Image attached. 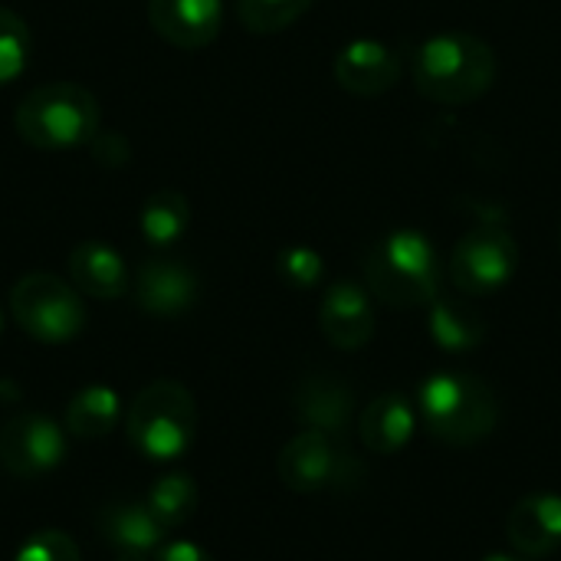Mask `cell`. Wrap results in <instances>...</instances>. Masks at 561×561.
I'll return each mask as SVG.
<instances>
[{
	"mask_svg": "<svg viewBox=\"0 0 561 561\" xmlns=\"http://www.w3.org/2000/svg\"><path fill=\"white\" fill-rule=\"evenodd\" d=\"M293 411L296 421H302L309 431H322L342 440L355 417V391L339 375H309L296 388Z\"/></svg>",
	"mask_w": 561,
	"mask_h": 561,
	"instance_id": "14",
	"label": "cell"
},
{
	"mask_svg": "<svg viewBox=\"0 0 561 561\" xmlns=\"http://www.w3.org/2000/svg\"><path fill=\"white\" fill-rule=\"evenodd\" d=\"M510 546L526 559H546L561 549V496L533 493L519 500L506 519Z\"/></svg>",
	"mask_w": 561,
	"mask_h": 561,
	"instance_id": "15",
	"label": "cell"
},
{
	"mask_svg": "<svg viewBox=\"0 0 561 561\" xmlns=\"http://www.w3.org/2000/svg\"><path fill=\"white\" fill-rule=\"evenodd\" d=\"M197 500H201V493H197L194 477L164 473L158 483H151V490L145 496V506L158 519V526L164 533H171V529H181L184 523H191V516L197 513Z\"/></svg>",
	"mask_w": 561,
	"mask_h": 561,
	"instance_id": "21",
	"label": "cell"
},
{
	"mask_svg": "<svg viewBox=\"0 0 561 561\" xmlns=\"http://www.w3.org/2000/svg\"><path fill=\"white\" fill-rule=\"evenodd\" d=\"M13 322L43 345L72 342L85 325V306L79 293L53 273H30L10 289Z\"/></svg>",
	"mask_w": 561,
	"mask_h": 561,
	"instance_id": "6",
	"label": "cell"
},
{
	"mask_svg": "<svg viewBox=\"0 0 561 561\" xmlns=\"http://www.w3.org/2000/svg\"><path fill=\"white\" fill-rule=\"evenodd\" d=\"M122 417V398L108 385H89L66 404V434L76 440H99L115 431Z\"/></svg>",
	"mask_w": 561,
	"mask_h": 561,
	"instance_id": "20",
	"label": "cell"
},
{
	"mask_svg": "<svg viewBox=\"0 0 561 561\" xmlns=\"http://www.w3.org/2000/svg\"><path fill=\"white\" fill-rule=\"evenodd\" d=\"M414 431H417V411L404 394L394 391L378 394L358 417L362 444L381 457L401 454L414 440Z\"/></svg>",
	"mask_w": 561,
	"mask_h": 561,
	"instance_id": "17",
	"label": "cell"
},
{
	"mask_svg": "<svg viewBox=\"0 0 561 561\" xmlns=\"http://www.w3.org/2000/svg\"><path fill=\"white\" fill-rule=\"evenodd\" d=\"M154 561H214L201 546L187 542V539H174V542H161Z\"/></svg>",
	"mask_w": 561,
	"mask_h": 561,
	"instance_id": "27",
	"label": "cell"
},
{
	"mask_svg": "<svg viewBox=\"0 0 561 561\" xmlns=\"http://www.w3.org/2000/svg\"><path fill=\"white\" fill-rule=\"evenodd\" d=\"M13 125L39 151H66L99 135V102L79 82H46L23 95Z\"/></svg>",
	"mask_w": 561,
	"mask_h": 561,
	"instance_id": "5",
	"label": "cell"
},
{
	"mask_svg": "<svg viewBox=\"0 0 561 561\" xmlns=\"http://www.w3.org/2000/svg\"><path fill=\"white\" fill-rule=\"evenodd\" d=\"M125 434L138 457L151 463L181 460L197 437V404L178 381L145 385L125 414Z\"/></svg>",
	"mask_w": 561,
	"mask_h": 561,
	"instance_id": "4",
	"label": "cell"
},
{
	"mask_svg": "<svg viewBox=\"0 0 561 561\" xmlns=\"http://www.w3.org/2000/svg\"><path fill=\"white\" fill-rule=\"evenodd\" d=\"M411 79L417 92L440 105H470L496 82V53L486 39L444 30L427 36L411 56Z\"/></svg>",
	"mask_w": 561,
	"mask_h": 561,
	"instance_id": "1",
	"label": "cell"
},
{
	"mask_svg": "<svg viewBox=\"0 0 561 561\" xmlns=\"http://www.w3.org/2000/svg\"><path fill=\"white\" fill-rule=\"evenodd\" d=\"M66 460V431L43 414H16L0 427V470L16 480L53 473Z\"/></svg>",
	"mask_w": 561,
	"mask_h": 561,
	"instance_id": "9",
	"label": "cell"
},
{
	"mask_svg": "<svg viewBox=\"0 0 561 561\" xmlns=\"http://www.w3.org/2000/svg\"><path fill=\"white\" fill-rule=\"evenodd\" d=\"M427 332H431V339H434L437 348H444L450 355H463V352H473V348L483 345L486 322H483V316L473 306L437 296L431 302Z\"/></svg>",
	"mask_w": 561,
	"mask_h": 561,
	"instance_id": "19",
	"label": "cell"
},
{
	"mask_svg": "<svg viewBox=\"0 0 561 561\" xmlns=\"http://www.w3.org/2000/svg\"><path fill=\"white\" fill-rule=\"evenodd\" d=\"M375 296L352 283V279H339L325 289L322 302H319V329L325 335V342L339 352H358L375 339Z\"/></svg>",
	"mask_w": 561,
	"mask_h": 561,
	"instance_id": "10",
	"label": "cell"
},
{
	"mask_svg": "<svg viewBox=\"0 0 561 561\" xmlns=\"http://www.w3.org/2000/svg\"><path fill=\"white\" fill-rule=\"evenodd\" d=\"M316 0H237V20L250 33H279L293 26Z\"/></svg>",
	"mask_w": 561,
	"mask_h": 561,
	"instance_id": "23",
	"label": "cell"
},
{
	"mask_svg": "<svg viewBox=\"0 0 561 561\" xmlns=\"http://www.w3.org/2000/svg\"><path fill=\"white\" fill-rule=\"evenodd\" d=\"M417 414L440 444L473 447L496 431L500 401L477 375L437 371L417 388Z\"/></svg>",
	"mask_w": 561,
	"mask_h": 561,
	"instance_id": "3",
	"label": "cell"
},
{
	"mask_svg": "<svg viewBox=\"0 0 561 561\" xmlns=\"http://www.w3.org/2000/svg\"><path fill=\"white\" fill-rule=\"evenodd\" d=\"M483 561H526V559H516V556H503V552H496V556H490V559Z\"/></svg>",
	"mask_w": 561,
	"mask_h": 561,
	"instance_id": "28",
	"label": "cell"
},
{
	"mask_svg": "<svg viewBox=\"0 0 561 561\" xmlns=\"http://www.w3.org/2000/svg\"><path fill=\"white\" fill-rule=\"evenodd\" d=\"M332 69H335V82L345 92H352L358 99H375V95H385L398 85L401 56L388 43L362 36V39H352L339 49Z\"/></svg>",
	"mask_w": 561,
	"mask_h": 561,
	"instance_id": "11",
	"label": "cell"
},
{
	"mask_svg": "<svg viewBox=\"0 0 561 561\" xmlns=\"http://www.w3.org/2000/svg\"><path fill=\"white\" fill-rule=\"evenodd\" d=\"M276 273L293 289H316L325 279V260L312 247H286L276 256Z\"/></svg>",
	"mask_w": 561,
	"mask_h": 561,
	"instance_id": "25",
	"label": "cell"
},
{
	"mask_svg": "<svg viewBox=\"0 0 561 561\" xmlns=\"http://www.w3.org/2000/svg\"><path fill=\"white\" fill-rule=\"evenodd\" d=\"M69 276L76 289L92 299H122L128 293L125 260L102 240H82L69 253Z\"/></svg>",
	"mask_w": 561,
	"mask_h": 561,
	"instance_id": "18",
	"label": "cell"
},
{
	"mask_svg": "<svg viewBox=\"0 0 561 561\" xmlns=\"http://www.w3.org/2000/svg\"><path fill=\"white\" fill-rule=\"evenodd\" d=\"M99 533L115 561H151L164 542V529L145 503H115L99 513Z\"/></svg>",
	"mask_w": 561,
	"mask_h": 561,
	"instance_id": "16",
	"label": "cell"
},
{
	"mask_svg": "<svg viewBox=\"0 0 561 561\" xmlns=\"http://www.w3.org/2000/svg\"><path fill=\"white\" fill-rule=\"evenodd\" d=\"M13 561H79V546L59 529H43L16 549Z\"/></svg>",
	"mask_w": 561,
	"mask_h": 561,
	"instance_id": "26",
	"label": "cell"
},
{
	"mask_svg": "<svg viewBox=\"0 0 561 561\" xmlns=\"http://www.w3.org/2000/svg\"><path fill=\"white\" fill-rule=\"evenodd\" d=\"M365 286L394 309L431 306L440 296V260L421 230H391L365 253Z\"/></svg>",
	"mask_w": 561,
	"mask_h": 561,
	"instance_id": "2",
	"label": "cell"
},
{
	"mask_svg": "<svg viewBox=\"0 0 561 561\" xmlns=\"http://www.w3.org/2000/svg\"><path fill=\"white\" fill-rule=\"evenodd\" d=\"M187 224H191V204L174 187L154 191L141 207V237L151 247H171L174 240L184 237Z\"/></svg>",
	"mask_w": 561,
	"mask_h": 561,
	"instance_id": "22",
	"label": "cell"
},
{
	"mask_svg": "<svg viewBox=\"0 0 561 561\" xmlns=\"http://www.w3.org/2000/svg\"><path fill=\"white\" fill-rule=\"evenodd\" d=\"M0 335H3V312H0Z\"/></svg>",
	"mask_w": 561,
	"mask_h": 561,
	"instance_id": "29",
	"label": "cell"
},
{
	"mask_svg": "<svg viewBox=\"0 0 561 561\" xmlns=\"http://www.w3.org/2000/svg\"><path fill=\"white\" fill-rule=\"evenodd\" d=\"M519 270V243L510 230L483 224L460 237L450 253V279L463 296H493L513 283Z\"/></svg>",
	"mask_w": 561,
	"mask_h": 561,
	"instance_id": "8",
	"label": "cell"
},
{
	"mask_svg": "<svg viewBox=\"0 0 561 561\" xmlns=\"http://www.w3.org/2000/svg\"><path fill=\"white\" fill-rule=\"evenodd\" d=\"M26 59H30V30L10 7H0V85L13 82L26 69Z\"/></svg>",
	"mask_w": 561,
	"mask_h": 561,
	"instance_id": "24",
	"label": "cell"
},
{
	"mask_svg": "<svg viewBox=\"0 0 561 561\" xmlns=\"http://www.w3.org/2000/svg\"><path fill=\"white\" fill-rule=\"evenodd\" d=\"M148 23L164 43L201 49L224 26V0H148Z\"/></svg>",
	"mask_w": 561,
	"mask_h": 561,
	"instance_id": "13",
	"label": "cell"
},
{
	"mask_svg": "<svg viewBox=\"0 0 561 561\" xmlns=\"http://www.w3.org/2000/svg\"><path fill=\"white\" fill-rule=\"evenodd\" d=\"M201 283L181 260H145L135 273V299L154 319H178L194 309Z\"/></svg>",
	"mask_w": 561,
	"mask_h": 561,
	"instance_id": "12",
	"label": "cell"
},
{
	"mask_svg": "<svg viewBox=\"0 0 561 561\" xmlns=\"http://www.w3.org/2000/svg\"><path fill=\"white\" fill-rule=\"evenodd\" d=\"M559 247H561V227H559Z\"/></svg>",
	"mask_w": 561,
	"mask_h": 561,
	"instance_id": "30",
	"label": "cell"
},
{
	"mask_svg": "<svg viewBox=\"0 0 561 561\" xmlns=\"http://www.w3.org/2000/svg\"><path fill=\"white\" fill-rule=\"evenodd\" d=\"M276 473L293 493H325L358 486L362 463L342 447L339 437L306 427L279 450Z\"/></svg>",
	"mask_w": 561,
	"mask_h": 561,
	"instance_id": "7",
	"label": "cell"
}]
</instances>
